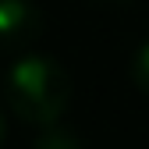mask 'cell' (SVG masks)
<instances>
[{"instance_id":"4","label":"cell","mask_w":149,"mask_h":149,"mask_svg":"<svg viewBox=\"0 0 149 149\" xmlns=\"http://www.w3.org/2000/svg\"><path fill=\"white\" fill-rule=\"evenodd\" d=\"M128 71H132V82H135V89L149 96V39H146V43L135 50L132 68H128Z\"/></svg>"},{"instance_id":"1","label":"cell","mask_w":149,"mask_h":149,"mask_svg":"<svg viewBox=\"0 0 149 149\" xmlns=\"http://www.w3.org/2000/svg\"><path fill=\"white\" fill-rule=\"evenodd\" d=\"M4 96L25 124H53L71 103V74L61 61L43 53H22L4 78Z\"/></svg>"},{"instance_id":"5","label":"cell","mask_w":149,"mask_h":149,"mask_svg":"<svg viewBox=\"0 0 149 149\" xmlns=\"http://www.w3.org/2000/svg\"><path fill=\"white\" fill-rule=\"evenodd\" d=\"M92 7H128V4H135V0H89Z\"/></svg>"},{"instance_id":"3","label":"cell","mask_w":149,"mask_h":149,"mask_svg":"<svg viewBox=\"0 0 149 149\" xmlns=\"http://www.w3.org/2000/svg\"><path fill=\"white\" fill-rule=\"evenodd\" d=\"M36 149H82V139L71 128H61L53 121V124H43L39 139H36Z\"/></svg>"},{"instance_id":"6","label":"cell","mask_w":149,"mask_h":149,"mask_svg":"<svg viewBox=\"0 0 149 149\" xmlns=\"http://www.w3.org/2000/svg\"><path fill=\"white\" fill-rule=\"evenodd\" d=\"M4 139H7V121H4V114H0V146H4Z\"/></svg>"},{"instance_id":"2","label":"cell","mask_w":149,"mask_h":149,"mask_svg":"<svg viewBox=\"0 0 149 149\" xmlns=\"http://www.w3.org/2000/svg\"><path fill=\"white\" fill-rule=\"evenodd\" d=\"M43 29V11L32 0H0V53H14L36 43Z\"/></svg>"}]
</instances>
